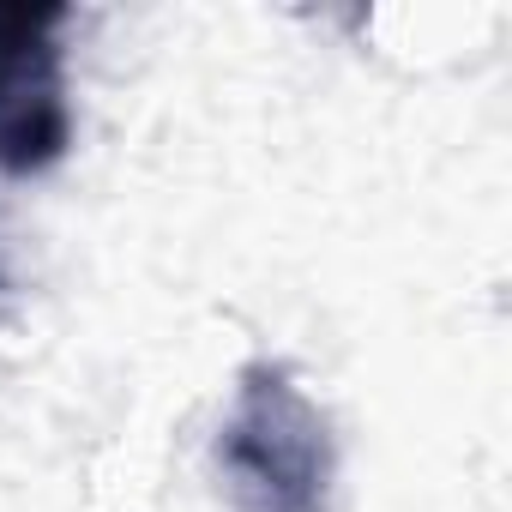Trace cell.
<instances>
[{
	"label": "cell",
	"mask_w": 512,
	"mask_h": 512,
	"mask_svg": "<svg viewBox=\"0 0 512 512\" xmlns=\"http://www.w3.org/2000/svg\"><path fill=\"white\" fill-rule=\"evenodd\" d=\"M229 512H332L338 434L284 362H247L211 446Z\"/></svg>",
	"instance_id": "obj_1"
},
{
	"label": "cell",
	"mask_w": 512,
	"mask_h": 512,
	"mask_svg": "<svg viewBox=\"0 0 512 512\" xmlns=\"http://www.w3.org/2000/svg\"><path fill=\"white\" fill-rule=\"evenodd\" d=\"M67 19L61 0H0V175L13 181L49 175L73 151Z\"/></svg>",
	"instance_id": "obj_2"
}]
</instances>
